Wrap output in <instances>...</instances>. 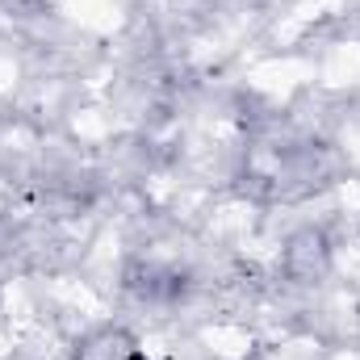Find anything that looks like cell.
I'll use <instances>...</instances> for the list:
<instances>
[{"mask_svg":"<svg viewBox=\"0 0 360 360\" xmlns=\"http://www.w3.org/2000/svg\"><path fill=\"white\" fill-rule=\"evenodd\" d=\"M72 360H147L139 340L126 327H92L89 335L76 340Z\"/></svg>","mask_w":360,"mask_h":360,"instance_id":"obj_1","label":"cell"}]
</instances>
